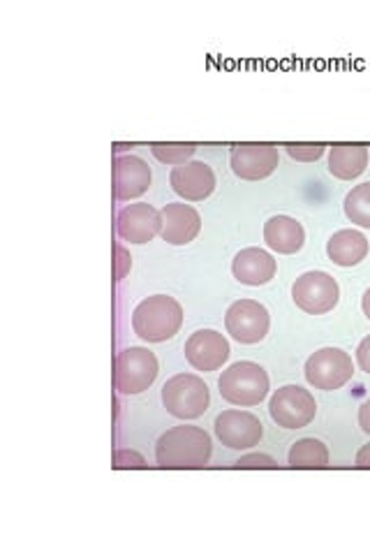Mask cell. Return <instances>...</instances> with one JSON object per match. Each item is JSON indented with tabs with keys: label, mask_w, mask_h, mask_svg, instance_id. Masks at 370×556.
Masks as SVG:
<instances>
[{
	"label": "cell",
	"mask_w": 370,
	"mask_h": 556,
	"mask_svg": "<svg viewBox=\"0 0 370 556\" xmlns=\"http://www.w3.org/2000/svg\"><path fill=\"white\" fill-rule=\"evenodd\" d=\"M304 374L315 390L333 392L352 380V376H355V364H352V357L341 351V348H322V351L308 357Z\"/></svg>",
	"instance_id": "52a82bcc"
},
{
	"label": "cell",
	"mask_w": 370,
	"mask_h": 556,
	"mask_svg": "<svg viewBox=\"0 0 370 556\" xmlns=\"http://www.w3.org/2000/svg\"><path fill=\"white\" fill-rule=\"evenodd\" d=\"M357 466H359V468H370V443L363 445V447L357 452Z\"/></svg>",
	"instance_id": "f546056e"
},
{
	"label": "cell",
	"mask_w": 370,
	"mask_h": 556,
	"mask_svg": "<svg viewBox=\"0 0 370 556\" xmlns=\"http://www.w3.org/2000/svg\"><path fill=\"white\" fill-rule=\"evenodd\" d=\"M271 420L283 429H304L317 415L315 396L302 386H285L280 388L269 404Z\"/></svg>",
	"instance_id": "9c48e42d"
},
{
	"label": "cell",
	"mask_w": 370,
	"mask_h": 556,
	"mask_svg": "<svg viewBox=\"0 0 370 556\" xmlns=\"http://www.w3.org/2000/svg\"><path fill=\"white\" fill-rule=\"evenodd\" d=\"M368 167V147L363 144H336L329 151V172L336 179L352 181L361 177Z\"/></svg>",
	"instance_id": "ffe728a7"
},
{
	"label": "cell",
	"mask_w": 370,
	"mask_h": 556,
	"mask_svg": "<svg viewBox=\"0 0 370 556\" xmlns=\"http://www.w3.org/2000/svg\"><path fill=\"white\" fill-rule=\"evenodd\" d=\"M114 466L116 468H146V459L135 450H116Z\"/></svg>",
	"instance_id": "d4e9b609"
},
{
	"label": "cell",
	"mask_w": 370,
	"mask_h": 556,
	"mask_svg": "<svg viewBox=\"0 0 370 556\" xmlns=\"http://www.w3.org/2000/svg\"><path fill=\"white\" fill-rule=\"evenodd\" d=\"M361 308L366 313V318L370 320V288L363 292V300H361Z\"/></svg>",
	"instance_id": "4dcf8cb0"
},
{
	"label": "cell",
	"mask_w": 370,
	"mask_h": 556,
	"mask_svg": "<svg viewBox=\"0 0 370 556\" xmlns=\"http://www.w3.org/2000/svg\"><path fill=\"white\" fill-rule=\"evenodd\" d=\"M163 404L179 420H197L210 406V390L197 374H179L165 382Z\"/></svg>",
	"instance_id": "277c9868"
},
{
	"label": "cell",
	"mask_w": 370,
	"mask_h": 556,
	"mask_svg": "<svg viewBox=\"0 0 370 556\" xmlns=\"http://www.w3.org/2000/svg\"><path fill=\"white\" fill-rule=\"evenodd\" d=\"M288 464L292 468H327L329 447L317 439H302L292 445Z\"/></svg>",
	"instance_id": "44dd1931"
},
{
	"label": "cell",
	"mask_w": 370,
	"mask_h": 556,
	"mask_svg": "<svg viewBox=\"0 0 370 556\" xmlns=\"http://www.w3.org/2000/svg\"><path fill=\"white\" fill-rule=\"evenodd\" d=\"M357 364L363 374L370 376V334L357 348Z\"/></svg>",
	"instance_id": "83f0119b"
},
{
	"label": "cell",
	"mask_w": 370,
	"mask_h": 556,
	"mask_svg": "<svg viewBox=\"0 0 370 556\" xmlns=\"http://www.w3.org/2000/svg\"><path fill=\"white\" fill-rule=\"evenodd\" d=\"M183 325V306L169 294H153L132 311L135 334L146 343H163L179 334Z\"/></svg>",
	"instance_id": "7a4b0ae2"
},
{
	"label": "cell",
	"mask_w": 370,
	"mask_h": 556,
	"mask_svg": "<svg viewBox=\"0 0 370 556\" xmlns=\"http://www.w3.org/2000/svg\"><path fill=\"white\" fill-rule=\"evenodd\" d=\"M116 225H118V237L130 243H149L163 232L161 212L146 202L123 206Z\"/></svg>",
	"instance_id": "5bb4252c"
},
{
	"label": "cell",
	"mask_w": 370,
	"mask_h": 556,
	"mask_svg": "<svg viewBox=\"0 0 370 556\" xmlns=\"http://www.w3.org/2000/svg\"><path fill=\"white\" fill-rule=\"evenodd\" d=\"M359 427L370 437V396L366 399V402L359 408Z\"/></svg>",
	"instance_id": "f1b7e54d"
},
{
	"label": "cell",
	"mask_w": 370,
	"mask_h": 556,
	"mask_svg": "<svg viewBox=\"0 0 370 556\" xmlns=\"http://www.w3.org/2000/svg\"><path fill=\"white\" fill-rule=\"evenodd\" d=\"M237 468H276V459L269 455H261V452H253V455H243L237 464Z\"/></svg>",
	"instance_id": "484cf974"
},
{
	"label": "cell",
	"mask_w": 370,
	"mask_h": 556,
	"mask_svg": "<svg viewBox=\"0 0 370 556\" xmlns=\"http://www.w3.org/2000/svg\"><path fill=\"white\" fill-rule=\"evenodd\" d=\"M151 167L139 155H118L114 163V193L118 202L142 198L151 188Z\"/></svg>",
	"instance_id": "2e32d148"
},
{
	"label": "cell",
	"mask_w": 370,
	"mask_h": 556,
	"mask_svg": "<svg viewBox=\"0 0 370 556\" xmlns=\"http://www.w3.org/2000/svg\"><path fill=\"white\" fill-rule=\"evenodd\" d=\"M294 304L310 313V316H322L339 306L341 286L336 278L327 271H306L292 286Z\"/></svg>",
	"instance_id": "8992f818"
},
{
	"label": "cell",
	"mask_w": 370,
	"mask_h": 556,
	"mask_svg": "<svg viewBox=\"0 0 370 556\" xmlns=\"http://www.w3.org/2000/svg\"><path fill=\"white\" fill-rule=\"evenodd\" d=\"M157 374H161V364H157L155 353H151L149 348L130 345L116 357V390L120 394L132 396L146 392Z\"/></svg>",
	"instance_id": "5b68a950"
},
{
	"label": "cell",
	"mask_w": 370,
	"mask_h": 556,
	"mask_svg": "<svg viewBox=\"0 0 370 556\" xmlns=\"http://www.w3.org/2000/svg\"><path fill=\"white\" fill-rule=\"evenodd\" d=\"M171 190L186 202H204L206 198L214 195L216 190V172L206 163L192 161L186 165L174 167L169 174Z\"/></svg>",
	"instance_id": "4fadbf2b"
},
{
	"label": "cell",
	"mask_w": 370,
	"mask_h": 556,
	"mask_svg": "<svg viewBox=\"0 0 370 556\" xmlns=\"http://www.w3.org/2000/svg\"><path fill=\"white\" fill-rule=\"evenodd\" d=\"M290 159L298 161V163H315L320 161L327 147L324 144H285Z\"/></svg>",
	"instance_id": "cb8c5ba5"
},
{
	"label": "cell",
	"mask_w": 370,
	"mask_h": 556,
	"mask_svg": "<svg viewBox=\"0 0 370 556\" xmlns=\"http://www.w3.org/2000/svg\"><path fill=\"white\" fill-rule=\"evenodd\" d=\"M216 437L229 450H251L259 445L264 437V427L257 415L232 408L216 417Z\"/></svg>",
	"instance_id": "8fae6325"
},
{
	"label": "cell",
	"mask_w": 370,
	"mask_h": 556,
	"mask_svg": "<svg viewBox=\"0 0 370 556\" xmlns=\"http://www.w3.org/2000/svg\"><path fill=\"white\" fill-rule=\"evenodd\" d=\"M280 153L276 144H237L229 155L232 172L243 181H261L278 169Z\"/></svg>",
	"instance_id": "7c38bea8"
},
{
	"label": "cell",
	"mask_w": 370,
	"mask_h": 556,
	"mask_svg": "<svg viewBox=\"0 0 370 556\" xmlns=\"http://www.w3.org/2000/svg\"><path fill=\"white\" fill-rule=\"evenodd\" d=\"M163 232L161 237L171 243V247H186L195 241L202 230V216L192 204L186 202H169L161 208Z\"/></svg>",
	"instance_id": "9a60e30c"
},
{
	"label": "cell",
	"mask_w": 370,
	"mask_h": 556,
	"mask_svg": "<svg viewBox=\"0 0 370 556\" xmlns=\"http://www.w3.org/2000/svg\"><path fill=\"white\" fill-rule=\"evenodd\" d=\"M345 216L359 225V228H370V181L355 186L345 198Z\"/></svg>",
	"instance_id": "7402d4cb"
},
{
	"label": "cell",
	"mask_w": 370,
	"mask_h": 556,
	"mask_svg": "<svg viewBox=\"0 0 370 556\" xmlns=\"http://www.w3.org/2000/svg\"><path fill=\"white\" fill-rule=\"evenodd\" d=\"M264 241L280 255H294L304 249L306 230L304 225L292 216H271L264 223Z\"/></svg>",
	"instance_id": "ac0fdd59"
},
{
	"label": "cell",
	"mask_w": 370,
	"mask_h": 556,
	"mask_svg": "<svg viewBox=\"0 0 370 556\" xmlns=\"http://www.w3.org/2000/svg\"><path fill=\"white\" fill-rule=\"evenodd\" d=\"M327 255L339 267H357L368 255V239L359 230H339L327 241Z\"/></svg>",
	"instance_id": "d6986e66"
},
{
	"label": "cell",
	"mask_w": 370,
	"mask_h": 556,
	"mask_svg": "<svg viewBox=\"0 0 370 556\" xmlns=\"http://www.w3.org/2000/svg\"><path fill=\"white\" fill-rule=\"evenodd\" d=\"M276 271H278V263L273 260V255L269 251L255 249V247L239 251L232 263V274L237 281L251 288L271 283L276 278Z\"/></svg>",
	"instance_id": "e0dca14e"
},
{
	"label": "cell",
	"mask_w": 370,
	"mask_h": 556,
	"mask_svg": "<svg viewBox=\"0 0 370 556\" xmlns=\"http://www.w3.org/2000/svg\"><path fill=\"white\" fill-rule=\"evenodd\" d=\"M186 359L195 371H218L222 364L232 355L229 351V341L218 329H197L186 341Z\"/></svg>",
	"instance_id": "30bf717a"
},
{
	"label": "cell",
	"mask_w": 370,
	"mask_h": 556,
	"mask_svg": "<svg viewBox=\"0 0 370 556\" xmlns=\"http://www.w3.org/2000/svg\"><path fill=\"white\" fill-rule=\"evenodd\" d=\"M151 153L155 155L157 161H161L163 165H186L190 163L192 155L197 153V144H186V142H155L151 144Z\"/></svg>",
	"instance_id": "603a6c76"
},
{
	"label": "cell",
	"mask_w": 370,
	"mask_h": 556,
	"mask_svg": "<svg viewBox=\"0 0 370 556\" xmlns=\"http://www.w3.org/2000/svg\"><path fill=\"white\" fill-rule=\"evenodd\" d=\"M227 334L243 345H255L267 339L271 329L269 308L255 300H239L225 313Z\"/></svg>",
	"instance_id": "ba28073f"
},
{
	"label": "cell",
	"mask_w": 370,
	"mask_h": 556,
	"mask_svg": "<svg viewBox=\"0 0 370 556\" xmlns=\"http://www.w3.org/2000/svg\"><path fill=\"white\" fill-rule=\"evenodd\" d=\"M116 281H123L132 269V255L130 251L123 247V243H116Z\"/></svg>",
	"instance_id": "4316f807"
},
{
	"label": "cell",
	"mask_w": 370,
	"mask_h": 556,
	"mask_svg": "<svg viewBox=\"0 0 370 556\" xmlns=\"http://www.w3.org/2000/svg\"><path fill=\"white\" fill-rule=\"evenodd\" d=\"M114 149H116L118 153H123V151H128V149H132V144H116Z\"/></svg>",
	"instance_id": "1f68e13d"
},
{
	"label": "cell",
	"mask_w": 370,
	"mask_h": 556,
	"mask_svg": "<svg viewBox=\"0 0 370 556\" xmlns=\"http://www.w3.org/2000/svg\"><path fill=\"white\" fill-rule=\"evenodd\" d=\"M214 452V443L202 427H171L155 445V462L163 468H204Z\"/></svg>",
	"instance_id": "6da1fadb"
},
{
	"label": "cell",
	"mask_w": 370,
	"mask_h": 556,
	"mask_svg": "<svg viewBox=\"0 0 370 556\" xmlns=\"http://www.w3.org/2000/svg\"><path fill=\"white\" fill-rule=\"evenodd\" d=\"M218 388L225 402L241 408H251L267 399L271 380L257 362H237L222 371Z\"/></svg>",
	"instance_id": "3957f363"
}]
</instances>
